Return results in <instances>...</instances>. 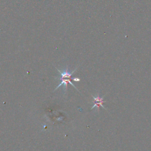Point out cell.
<instances>
[{"instance_id": "obj_1", "label": "cell", "mask_w": 151, "mask_h": 151, "mask_svg": "<svg viewBox=\"0 0 151 151\" xmlns=\"http://www.w3.org/2000/svg\"><path fill=\"white\" fill-rule=\"evenodd\" d=\"M93 98V103H94V104L93 106L91 107V110L93 109L94 107H97L98 108V110H99V108L100 106H101V107H103V109H106L104 107V106L103 105V103H105L106 101H104L103 99H104V97H100V96L99 94H97L96 96H92Z\"/></svg>"}, {"instance_id": "obj_2", "label": "cell", "mask_w": 151, "mask_h": 151, "mask_svg": "<svg viewBox=\"0 0 151 151\" xmlns=\"http://www.w3.org/2000/svg\"><path fill=\"white\" fill-rule=\"evenodd\" d=\"M70 79L71 78H60V80H61V83L57 86V87L55 88V90H56L58 88H59V87H60L61 86H62L63 84H64V86H65V90H67V84L69 83V84H70L71 86H73L77 91H78V90L76 88V87L74 86V84L73 83H71V80H70Z\"/></svg>"}, {"instance_id": "obj_3", "label": "cell", "mask_w": 151, "mask_h": 151, "mask_svg": "<svg viewBox=\"0 0 151 151\" xmlns=\"http://www.w3.org/2000/svg\"><path fill=\"white\" fill-rule=\"evenodd\" d=\"M73 80L75 81H80V79L78 78H73Z\"/></svg>"}]
</instances>
